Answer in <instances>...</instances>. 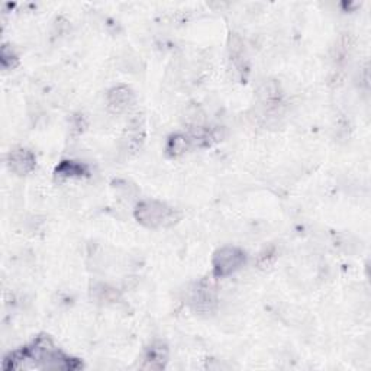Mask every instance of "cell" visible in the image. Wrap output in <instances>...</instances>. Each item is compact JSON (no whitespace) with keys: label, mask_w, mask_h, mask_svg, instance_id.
<instances>
[{"label":"cell","mask_w":371,"mask_h":371,"mask_svg":"<svg viewBox=\"0 0 371 371\" xmlns=\"http://www.w3.org/2000/svg\"><path fill=\"white\" fill-rule=\"evenodd\" d=\"M80 367L79 360L66 356L47 335H41L31 345L12 352L3 363L5 370H77Z\"/></svg>","instance_id":"cell-1"},{"label":"cell","mask_w":371,"mask_h":371,"mask_svg":"<svg viewBox=\"0 0 371 371\" xmlns=\"http://www.w3.org/2000/svg\"><path fill=\"white\" fill-rule=\"evenodd\" d=\"M134 216L145 228L162 229L172 228L181 219V213L160 200H144L138 203Z\"/></svg>","instance_id":"cell-2"},{"label":"cell","mask_w":371,"mask_h":371,"mask_svg":"<svg viewBox=\"0 0 371 371\" xmlns=\"http://www.w3.org/2000/svg\"><path fill=\"white\" fill-rule=\"evenodd\" d=\"M247 263V254L238 247H222L213 254L212 275L215 278H224L236 273Z\"/></svg>","instance_id":"cell-3"},{"label":"cell","mask_w":371,"mask_h":371,"mask_svg":"<svg viewBox=\"0 0 371 371\" xmlns=\"http://www.w3.org/2000/svg\"><path fill=\"white\" fill-rule=\"evenodd\" d=\"M169 361V348L162 341H156L146 348L144 363L141 368L144 370H162Z\"/></svg>","instance_id":"cell-4"},{"label":"cell","mask_w":371,"mask_h":371,"mask_svg":"<svg viewBox=\"0 0 371 371\" xmlns=\"http://www.w3.org/2000/svg\"><path fill=\"white\" fill-rule=\"evenodd\" d=\"M8 165L9 169L20 176L29 174L36 165L35 156L25 148H20V150H13L8 156Z\"/></svg>","instance_id":"cell-5"},{"label":"cell","mask_w":371,"mask_h":371,"mask_svg":"<svg viewBox=\"0 0 371 371\" xmlns=\"http://www.w3.org/2000/svg\"><path fill=\"white\" fill-rule=\"evenodd\" d=\"M135 100L134 91L128 86H116L110 89L107 93V105L112 112H123Z\"/></svg>","instance_id":"cell-6"},{"label":"cell","mask_w":371,"mask_h":371,"mask_svg":"<svg viewBox=\"0 0 371 371\" xmlns=\"http://www.w3.org/2000/svg\"><path fill=\"white\" fill-rule=\"evenodd\" d=\"M89 174V169L84 164H80L77 161H61L57 169H55V176L61 179H73V177H83Z\"/></svg>","instance_id":"cell-7"},{"label":"cell","mask_w":371,"mask_h":371,"mask_svg":"<svg viewBox=\"0 0 371 371\" xmlns=\"http://www.w3.org/2000/svg\"><path fill=\"white\" fill-rule=\"evenodd\" d=\"M190 146H193L190 135H183V134H176L172 135L167 141V146H165V151L170 157L176 158L183 156L186 151L189 150Z\"/></svg>","instance_id":"cell-8"},{"label":"cell","mask_w":371,"mask_h":371,"mask_svg":"<svg viewBox=\"0 0 371 371\" xmlns=\"http://www.w3.org/2000/svg\"><path fill=\"white\" fill-rule=\"evenodd\" d=\"M195 302L197 303V308L202 310H211L212 306L216 305V293L212 287V285L203 282L197 292H196V298Z\"/></svg>","instance_id":"cell-9"}]
</instances>
